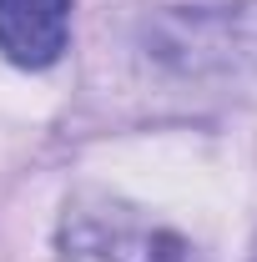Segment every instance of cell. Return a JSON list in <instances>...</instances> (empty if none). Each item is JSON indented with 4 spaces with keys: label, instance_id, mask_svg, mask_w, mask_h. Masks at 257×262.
Masks as SVG:
<instances>
[{
    "label": "cell",
    "instance_id": "obj_1",
    "mask_svg": "<svg viewBox=\"0 0 257 262\" xmlns=\"http://www.w3.org/2000/svg\"><path fill=\"white\" fill-rule=\"evenodd\" d=\"M146 51L177 76H242L257 71V0L237 5H172L146 20Z\"/></svg>",
    "mask_w": 257,
    "mask_h": 262
},
{
    "label": "cell",
    "instance_id": "obj_2",
    "mask_svg": "<svg viewBox=\"0 0 257 262\" xmlns=\"http://www.w3.org/2000/svg\"><path fill=\"white\" fill-rule=\"evenodd\" d=\"M56 252L61 262H207L192 237L116 196H76L56 227Z\"/></svg>",
    "mask_w": 257,
    "mask_h": 262
},
{
    "label": "cell",
    "instance_id": "obj_3",
    "mask_svg": "<svg viewBox=\"0 0 257 262\" xmlns=\"http://www.w3.org/2000/svg\"><path fill=\"white\" fill-rule=\"evenodd\" d=\"M71 40V0H0V56L20 71H46Z\"/></svg>",
    "mask_w": 257,
    "mask_h": 262
},
{
    "label": "cell",
    "instance_id": "obj_4",
    "mask_svg": "<svg viewBox=\"0 0 257 262\" xmlns=\"http://www.w3.org/2000/svg\"><path fill=\"white\" fill-rule=\"evenodd\" d=\"M252 262H257V252H252Z\"/></svg>",
    "mask_w": 257,
    "mask_h": 262
}]
</instances>
